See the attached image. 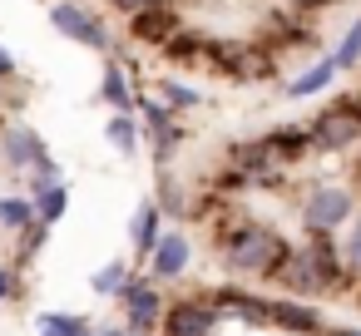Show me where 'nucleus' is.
<instances>
[{"instance_id": "6", "label": "nucleus", "mask_w": 361, "mask_h": 336, "mask_svg": "<svg viewBox=\"0 0 361 336\" xmlns=\"http://www.w3.org/2000/svg\"><path fill=\"white\" fill-rule=\"evenodd\" d=\"M50 30H60L65 40H75V45H85V50H94V55H114V50H124L119 40H114V30L104 25V15H94L85 0H55L50 6Z\"/></svg>"}, {"instance_id": "22", "label": "nucleus", "mask_w": 361, "mask_h": 336, "mask_svg": "<svg viewBox=\"0 0 361 336\" xmlns=\"http://www.w3.org/2000/svg\"><path fill=\"white\" fill-rule=\"evenodd\" d=\"M336 252H341V277L361 287V213H356V218L341 228V237H336Z\"/></svg>"}, {"instance_id": "33", "label": "nucleus", "mask_w": 361, "mask_h": 336, "mask_svg": "<svg viewBox=\"0 0 361 336\" xmlns=\"http://www.w3.org/2000/svg\"><path fill=\"white\" fill-rule=\"evenodd\" d=\"M20 292V282H16V267H0V301H11Z\"/></svg>"}, {"instance_id": "2", "label": "nucleus", "mask_w": 361, "mask_h": 336, "mask_svg": "<svg viewBox=\"0 0 361 336\" xmlns=\"http://www.w3.org/2000/svg\"><path fill=\"white\" fill-rule=\"evenodd\" d=\"M272 282L282 287V297H297V301L336 297V292L346 287L336 237H331V232H312V237L292 242V247H287V257H282V267L272 272Z\"/></svg>"}, {"instance_id": "14", "label": "nucleus", "mask_w": 361, "mask_h": 336, "mask_svg": "<svg viewBox=\"0 0 361 336\" xmlns=\"http://www.w3.org/2000/svg\"><path fill=\"white\" fill-rule=\"evenodd\" d=\"M341 75H336V65H331V55H317L302 75H292V80H282L277 89H282V99L287 104H302V99H317V94H326L331 85H336Z\"/></svg>"}, {"instance_id": "31", "label": "nucleus", "mask_w": 361, "mask_h": 336, "mask_svg": "<svg viewBox=\"0 0 361 336\" xmlns=\"http://www.w3.org/2000/svg\"><path fill=\"white\" fill-rule=\"evenodd\" d=\"M336 0H282L287 15H317V11H331Z\"/></svg>"}, {"instance_id": "7", "label": "nucleus", "mask_w": 361, "mask_h": 336, "mask_svg": "<svg viewBox=\"0 0 361 336\" xmlns=\"http://www.w3.org/2000/svg\"><path fill=\"white\" fill-rule=\"evenodd\" d=\"M114 301H119V326L129 331V336H159V316H164V287H154L139 267L124 277V287L114 292Z\"/></svg>"}, {"instance_id": "4", "label": "nucleus", "mask_w": 361, "mask_h": 336, "mask_svg": "<svg viewBox=\"0 0 361 336\" xmlns=\"http://www.w3.org/2000/svg\"><path fill=\"white\" fill-rule=\"evenodd\" d=\"M218 75H228L233 85H262L277 70V55L262 40H238V35H208V60Z\"/></svg>"}, {"instance_id": "34", "label": "nucleus", "mask_w": 361, "mask_h": 336, "mask_svg": "<svg viewBox=\"0 0 361 336\" xmlns=\"http://www.w3.org/2000/svg\"><path fill=\"white\" fill-rule=\"evenodd\" d=\"M322 336H361V326H322Z\"/></svg>"}, {"instance_id": "1", "label": "nucleus", "mask_w": 361, "mask_h": 336, "mask_svg": "<svg viewBox=\"0 0 361 336\" xmlns=\"http://www.w3.org/2000/svg\"><path fill=\"white\" fill-rule=\"evenodd\" d=\"M287 247H292V237L282 228L262 223V218H238V223L218 228V242H213L218 267L228 272V282H243V287L247 282H272Z\"/></svg>"}, {"instance_id": "26", "label": "nucleus", "mask_w": 361, "mask_h": 336, "mask_svg": "<svg viewBox=\"0 0 361 336\" xmlns=\"http://www.w3.org/2000/svg\"><path fill=\"white\" fill-rule=\"evenodd\" d=\"M154 193H159V198H154V208L164 213V223L188 213V203H183V188H178V178H169V168H159V183H154Z\"/></svg>"}, {"instance_id": "13", "label": "nucleus", "mask_w": 361, "mask_h": 336, "mask_svg": "<svg viewBox=\"0 0 361 336\" xmlns=\"http://www.w3.org/2000/svg\"><path fill=\"white\" fill-rule=\"evenodd\" d=\"M267 326L287 331V336H322L326 316L317 311V301H297V297H272V316Z\"/></svg>"}, {"instance_id": "32", "label": "nucleus", "mask_w": 361, "mask_h": 336, "mask_svg": "<svg viewBox=\"0 0 361 336\" xmlns=\"http://www.w3.org/2000/svg\"><path fill=\"white\" fill-rule=\"evenodd\" d=\"M144 6H154V0H104V11H114V15H124V20L139 15Z\"/></svg>"}, {"instance_id": "30", "label": "nucleus", "mask_w": 361, "mask_h": 336, "mask_svg": "<svg viewBox=\"0 0 361 336\" xmlns=\"http://www.w3.org/2000/svg\"><path fill=\"white\" fill-rule=\"evenodd\" d=\"M25 183H65V168H60V158H55V154L35 158V168L25 173Z\"/></svg>"}, {"instance_id": "27", "label": "nucleus", "mask_w": 361, "mask_h": 336, "mask_svg": "<svg viewBox=\"0 0 361 336\" xmlns=\"http://www.w3.org/2000/svg\"><path fill=\"white\" fill-rule=\"evenodd\" d=\"M45 247H50V228H45V223H25V228L16 232V262H20V267L35 262Z\"/></svg>"}, {"instance_id": "9", "label": "nucleus", "mask_w": 361, "mask_h": 336, "mask_svg": "<svg viewBox=\"0 0 361 336\" xmlns=\"http://www.w3.org/2000/svg\"><path fill=\"white\" fill-rule=\"evenodd\" d=\"M188 267H193V237H188L183 228H164V237H159L154 252L144 257V277H149L154 287H173V282L188 277Z\"/></svg>"}, {"instance_id": "29", "label": "nucleus", "mask_w": 361, "mask_h": 336, "mask_svg": "<svg viewBox=\"0 0 361 336\" xmlns=\"http://www.w3.org/2000/svg\"><path fill=\"white\" fill-rule=\"evenodd\" d=\"M25 223H35V208H30V198H25V193H6V198H0V228H6V232L16 237Z\"/></svg>"}, {"instance_id": "25", "label": "nucleus", "mask_w": 361, "mask_h": 336, "mask_svg": "<svg viewBox=\"0 0 361 336\" xmlns=\"http://www.w3.org/2000/svg\"><path fill=\"white\" fill-rule=\"evenodd\" d=\"M35 326H40V336H90L94 321L80 316V311H40Z\"/></svg>"}, {"instance_id": "10", "label": "nucleus", "mask_w": 361, "mask_h": 336, "mask_svg": "<svg viewBox=\"0 0 361 336\" xmlns=\"http://www.w3.org/2000/svg\"><path fill=\"white\" fill-rule=\"evenodd\" d=\"M218 326L223 321L203 292H183V297L164 301V316H159V336H218Z\"/></svg>"}, {"instance_id": "20", "label": "nucleus", "mask_w": 361, "mask_h": 336, "mask_svg": "<svg viewBox=\"0 0 361 336\" xmlns=\"http://www.w3.org/2000/svg\"><path fill=\"white\" fill-rule=\"evenodd\" d=\"M104 144H109L119 158H134V154L144 149V139H139V119H134V114H109V119H104Z\"/></svg>"}, {"instance_id": "28", "label": "nucleus", "mask_w": 361, "mask_h": 336, "mask_svg": "<svg viewBox=\"0 0 361 336\" xmlns=\"http://www.w3.org/2000/svg\"><path fill=\"white\" fill-rule=\"evenodd\" d=\"M129 272H134V267H129L124 257H109L104 267H94V277H90V292H94V297H114V292L124 287V277H129Z\"/></svg>"}, {"instance_id": "8", "label": "nucleus", "mask_w": 361, "mask_h": 336, "mask_svg": "<svg viewBox=\"0 0 361 336\" xmlns=\"http://www.w3.org/2000/svg\"><path fill=\"white\" fill-rule=\"evenodd\" d=\"M203 297H208V306L218 311V321L267 326V316H272V297H262V292H252V287H243V282H213V287H203Z\"/></svg>"}, {"instance_id": "35", "label": "nucleus", "mask_w": 361, "mask_h": 336, "mask_svg": "<svg viewBox=\"0 0 361 336\" xmlns=\"http://www.w3.org/2000/svg\"><path fill=\"white\" fill-rule=\"evenodd\" d=\"M90 336H129L124 326H90Z\"/></svg>"}, {"instance_id": "16", "label": "nucleus", "mask_w": 361, "mask_h": 336, "mask_svg": "<svg viewBox=\"0 0 361 336\" xmlns=\"http://www.w3.org/2000/svg\"><path fill=\"white\" fill-rule=\"evenodd\" d=\"M134 99H139V89H134V80H129V65H119V60H104L99 104H104L109 114H134Z\"/></svg>"}, {"instance_id": "21", "label": "nucleus", "mask_w": 361, "mask_h": 336, "mask_svg": "<svg viewBox=\"0 0 361 336\" xmlns=\"http://www.w3.org/2000/svg\"><path fill=\"white\" fill-rule=\"evenodd\" d=\"M139 139H149V154H154V168H169V158L178 154V144H183V129H178V119H169V124H139Z\"/></svg>"}, {"instance_id": "11", "label": "nucleus", "mask_w": 361, "mask_h": 336, "mask_svg": "<svg viewBox=\"0 0 361 336\" xmlns=\"http://www.w3.org/2000/svg\"><path fill=\"white\" fill-rule=\"evenodd\" d=\"M50 154V144L40 139V129L35 124H25V119H0V158H6V168L11 173H30L35 168V158H45Z\"/></svg>"}, {"instance_id": "12", "label": "nucleus", "mask_w": 361, "mask_h": 336, "mask_svg": "<svg viewBox=\"0 0 361 336\" xmlns=\"http://www.w3.org/2000/svg\"><path fill=\"white\" fill-rule=\"evenodd\" d=\"M178 30H183V15H178L173 0H154L139 15H129V40L144 45V50H164Z\"/></svg>"}, {"instance_id": "5", "label": "nucleus", "mask_w": 361, "mask_h": 336, "mask_svg": "<svg viewBox=\"0 0 361 336\" xmlns=\"http://www.w3.org/2000/svg\"><path fill=\"white\" fill-rule=\"evenodd\" d=\"M356 218V188L351 183H312L302 198H297V223L302 232H341L346 223Z\"/></svg>"}, {"instance_id": "23", "label": "nucleus", "mask_w": 361, "mask_h": 336, "mask_svg": "<svg viewBox=\"0 0 361 336\" xmlns=\"http://www.w3.org/2000/svg\"><path fill=\"white\" fill-rule=\"evenodd\" d=\"M164 60H169V65H203V60H208V35L178 30V35L164 45Z\"/></svg>"}, {"instance_id": "24", "label": "nucleus", "mask_w": 361, "mask_h": 336, "mask_svg": "<svg viewBox=\"0 0 361 336\" xmlns=\"http://www.w3.org/2000/svg\"><path fill=\"white\" fill-rule=\"evenodd\" d=\"M331 55V65H336V75H351V70H361V15L346 25V35L326 50Z\"/></svg>"}, {"instance_id": "3", "label": "nucleus", "mask_w": 361, "mask_h": 336, "mask_svg": "<svg viewBox=\"0 0 361 336\" xmlns=\"http://www.w3.org/2000/svg\"><path fill=\"white\" fill-rule=\"evenodd\" d=\"M312 158H336L361 144V94H336L307 119Z\"/></svg>"}, {"instance_id": "18", "label": "nucleus", "mask_w": 361, "mask_h": 336, "mask_svg": "<svg viewBox=\"0 0 361 336\" xmlns=\"http://www.w3.org/2000/svg\"><path fill=\"white\" fill-rule=\"evenodd\" d=\"M164 228H169V223H164V213H159L154 203H139V208L129 213V247H134L139 262L154 252V242L164 237Z\"/></svg>"}, {"instance_id": "17", "label": "nucleus", "mask_w": 361, "mask_h": 336, "mask_svg": "<svg viewBox=\"0 0 361 336\" xmlns=\"http://www.w3.org/2000/svg\"><path fill=\"white\" fill-rule=\"evenodd\" d=\"M25 198L35 208V223H45L50 232L65 223L70 213V183H25Z\"/></svg>"}, {"instance_id": "15", "label": "nucleus", "mask_w": 361, "mask_h": 336, "mask_svg": "<svg viewBox=\"0 0 361 336\" xmlns=\"http://www.w3.org/2000/svg\"><path fill=\"white\" fill-rule=\"evenodd\" d=\"M262 144H267V154L277 158V168H282V173H292L297 163H307V158H312L307 124H277V129H267V134H262Z\"/></svg>"}, {"instance_id": "19", "label": "nucleus", "mask_w": 361, "mask_h": 336, "mask_svg": "<svg viewBox=\"0 0 361 336\" xmlns=\"http://www.w3.org/2000/svg\"><path fill=\"white\" fill-rule=\"evenodd\" d=\"M154 99H159L173 119H178V114H188V109H203V89H193L188 80H173V75H164V80H159Z\"/></svg>"}]
</instances>
